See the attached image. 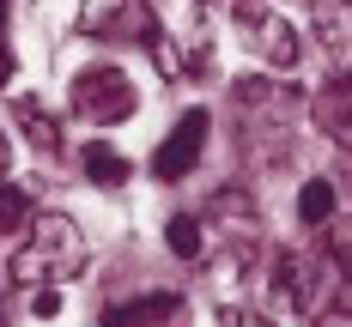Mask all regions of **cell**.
Here are the masks:
<instances>
[{"label":"cell","instance_id":"obj_13","mask_svg":"<svg viewBox=\"0 0 352 327\" xmlns=\"http://www.w3.org/2000/svg\"><path fill=\"white\" fill-rule=\"evenodd\" d=\"M25 213H31V200H25L19 188H0V230H12Z\"/></svg>","mask_w":352,"mask_h":327},{"label":"cell","instance_id":"obj_10","mask_svg":"<svg viewBox=\"0 0 352 327\" xmlns=\"http://www.w3.org/2000/svg\"><path fill=\"white\" fill-rule=\"evenodd\" d=\"M164 243H170V254H182V261H201V249H207V237H201V218H170L164 224Z\"/></svg>","mask_w":352,"mask_h":327},{"label":"cell","instance_id":"obj_6","mask_svg":"<svg viewBox=\"0 0 352 327\" xmlns=\"http://www.w3.org/2000/svg\"><path fill=\"white\" fill-rule=\"evenodd\" d=\"M201 145H207V109H188L182 121H176V134L158 145V158H152V170L170 182V176H188L195 170V158H201Z\"/></svg>","mask_w":352,"mask_h":327},{"label":"cell","instance_id":"obj_14","mask_svg":"<svg viewBox=\"0 0 352 327\" xmlns=\"http://www.w3.org/2000/svg\"><path fill=\"white\" fill-rule=\"evenodd\" d=\"M316 327H352V315H346V297H334V303H328V315H322Z\"/></svg>","mask_w":352,"mask_h":327},{"label":"cell","instance_id":"obj_12","mask_svg":"<svg viewBox=\"0 0 352 327\" xmlns=\"http://www.w3.org/2000/svg\"><path fill=\"white\" fill-rule=\"evenodd\" d=\"M19 115H25V128H31V140L43 145V152H55V145H61V134H55V121H49V115H43L36 104H19Z\"/></svg>","mask_w":352,"mask_h":327},{"label":"cell","instance_id":"obj_1","mask_svg":"<svg viewBox=\"0 0 352 327\" xmlns=\"http://www.w3.org/2000/svg\"><path fill=\"white\" fill-rule=\"evenodd\" d=\"M85 261H91V249H85V237H79L73 218L36 213L31 237L12 249V261H6V279H12L19 291H43V285H61V279H73V273H85Z\"/></svg>","mask_w":352,"mask_h":327},{"label":"cell","instance_id":"obj_5","mask_svg":"<svg viewBox=\"0 0 352 327\" xmlns=\"http://www.w3.org/2000/svg\"><path fill=\"white\" fill-rule=\"evenodd\" d=\"M261 273H267V254L255 249V243H231V249L219 254V267H212V303L225 315H237L243 297L261 285Z\"/></svg>","mask_w":352,"mask_h":327},{"label":"cell","instance_id":"obj_7","mask_svg":"<svg viewBox=\"0 0 352 327\" xmlns=\"http://www.w3.org/2000/svg\"><path fill=\"white\" fill-rule=\"evenodd\" d=\"M237 322H243V327H298V303L285 297V285L274 279V273H261V285L243 297Z\"/></svg>","mask_w":352,"mask_h":327},{"label":"cell","instance_id":"obj_11","mask_svg":"<svg viewBox=\"0 0 352 327\" xmlns=\"http://www.w3.org/2000/svg\"><path fill=\"white\" fill-rule=\"evenodd\" d=\"M298 218H304V224H328V218H334V188H328V182H304Z\"/></svg>","mask_w":352,"mask_h":327},{"label":"cell","instance_id":"obj_15","mask_svg":"<svg viewBox=\"0 0 352 327\" xmlns=\"http://www.w3.org/2000/svg\"><path fill=\"white\" fill-rule=\"evenodd\" d=\"M12 79V49H6V36H0V85Z\"/></svg>","mask_w":352,"mask_h":327},{"label":"cell","instance_id":"obj_3","mask_svg":"<svg viewBox=\"0 0 352 327\" xmlns=\"http://www.w3.org/2000/svg\"><path fill=\"white\" fill-rule=\"evenodd\" d=\"M231 25H237V36H243V49L255 55V61H267V67H298V31L285 25L274 6H261V0H237L231 6Z\"/></svg>","mask_w":352,"mask_h":327},{"label":"cell","instance_id":"obj_16","mask_svg":"<svg viewBox=\"0 0 352 327\" xmlns=\"http://www.w3.org/2000/svg\"><path fill=\"white\" fill-rule=\"evenodd\" d=\"M0 170H6V134H0Z\"/></svg>","mask_w":352,"mask_h":327},{"label":"cell","instance_id":"obj_2","mask_svg":"<svg viewBox=\"0 0 352 327\" xmlns=\"http://www.w3.org/2000/svg\"><path fill=\"white\" fill-rule=\"evenodd\" d=\"M267 273L285 285V297L298 303V315H316L322 303L346 297L340 291V254H316V249H285L267 261Z\"/></svg>","mask_w":352,"mask_h":327},{"label":"cell","instance_id":"obj_9","mask_svg":"<svg viewBox=\"0 0 352 327\" xmlns=\"http://www.w3.org/2000/svg\"><path fill=\"white\" fill-rule=\"evenodd\" d=\"M85 176L98 182V188H122L128 182V158L116 145H85Z\"/></svg>","mask_w":352,"mask_h":327},{"label":"cell","instance_id":"obj_8","mask_svg":"<svg viewBox=\"0 0 352 327\" xmlns=\"http://www.w3.org/2000/svg\"><path fill=\"white\" fill-rule=\"evenodd\" d=\"M176 309H182V297H176V291H152V297H134V303L109 309L104 327H152V322H170Z\"/></svg>","mask_w":352,"mask_h":327},{"label":"cell","instance_id":"obj_4","mask_svg":"<svg viewBox=\"0 0 352 327\" xmlns=\"http://www.w3.org/2000/svg\"><path fill=\"white\" fill-rule=\"evenodd\" d=\"M73 109L85 121H128L134 115V79L122 67H91L73 79Z\"/></svg>","mask_w":352,"mask_h":327}]
</instances>
